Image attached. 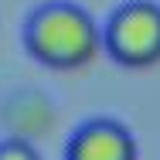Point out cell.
Masks as SVG:
<instances>
[{
    "mask_svg": "<svg viewBox=\"0 0 160 160\" xmlns=\"http://www.w3.org/2000/svg\"><path fill=\"white\" fill-rule=\"evenodd\" d=\"M24 44L34 62L58 72H72V68H85L99 55L102 31L78 3L55 0L31 14L24 28Z\"/></svg>",
    "mask_w": 160,
    "mask_h": 160,
    "instance_id": "1",
    "label": "cell"
},
{
    "mask_svg": "<svg viewBox=\"0 0 160 160\" xmlns=\"http://www.w3.org/2000/svg\"><path fill=\"white\" fill-rule=\"evenodd\" d=\"M102 48L123 68H150L160 62V7L129 0L112 10L102 31Z\"/></svg>",
    "mask_w": 160,
    "mask_h": 160,
    "instance_id": "2",
    "label": "cell"
},
{
    "mask_svg": "<svg viewBox=\"0 0 160 160\" xmlns=\"http://www.w3.org/2000/svg\"><path fill=\"white\" fill-rule=\"evenodd\" d=\"M65 160H140L136 140L116 119H89L72 133Z\"/></svg>",
    "mask_w": 160,
    "mask_h": 160,
    "instance_id": "3",
    "label": "cell"
},
{
    "mask_svg": "<svg viewBox=\"0 0 160 160\" xmlns=\"http://www.w3.org/2000/svg\"><path fill=\"white\" fill-rule=\"evenodd\" d=\"M0 160H41L38 150L24 140H3L0 143Z\"/></svg>",
    "mask_w": 160,
    "mask_h": 160,
    "instance_id": "4",
    "label": "cell"
}]
</instances>
